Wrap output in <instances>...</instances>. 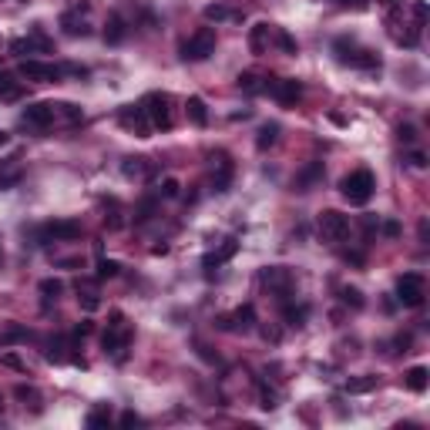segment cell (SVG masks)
Returning <instances> with one entry per match:
<instances>
[{
  "label": "cell",
  "instance_id": "cell-28",
  "mask_svg": "<svg viewBox=\"0 0 430 430\" xmlns=\"http://www.w3.org/2000/svg\"><path fill=\"white\" fill-rule=\"evenodd\" d=\"M185 111H188V122L192 124H199V128L209 124V111H205V101H202V98H188V101H185Z\"/></svg>",
  "mask_w": 430,
  "mask_h": 430
},
{
  "label": "cell",
  "instance_id": "cell-39",
  "mask_svg": "<svg viewBox=\"0 0 430 430\" xmlns=\"http://www.w3.org/2000/svg\"><path fill=\"white\" fill-rule=\"evenodd\" d=\"M105 226H107L111 232H115V229H122V226H124V219H122V205H118V202H111V212L105 215Z\"/></svg>",
  "mask_w": 430,
  "mask_h": 430
},
{
  "label": "cell",
  "instance_id": "cell-13",
  "mask_svg": "<svg viewBox=\"0 0 430 430\" xmlns=\"http://www.w3.org/2000/svg\"><path fill=\"white\" fill-rule=\"evenodd\" d=\"M259 282L266 286V289H273V292H286L292 289V273L286 269V266H266L259 273Z\"/></svg>",
  "mask_w": 430,
  "mask_h": 430
},
{
  "label": "cell",
  "instance_id": "cell-31",
  "mask_svg": "<svg viewBox=\"0 0 430 430\" xmlns=\"http://www.w3.org/2000/svg\"><path fill=\"white\" fill-rule=\"evenodd\" d=\"M276 138H279V124L276 122L262 124V128H259V138H256V148H259V152H269V148L276 145Z\"/></svg>",
  "mask_w": 430,
  "mask_h": 430
},
{
  "label": "cell",
  "instance_id": "cell-25",
  "mask_svg": "<svg viewBox=\"0 0 430 430\" xmlns=\"http://www.w3.org/2000/svg\"><path fill=\"white\" fill-rule=\"evenodd\" d=\"M24 98V81H14L11 74H0V101H20Z\"/></svg>",
  "mask_w": 430,
  "mask_h": 430
},
{
  "label": "cell",
  "instance_id": "cell-29",
  "mask_svg": "<svg viewBox=\"0 0 430 430\" xmlns=\"http://www.w3.org/2000/svg\"><path fill=\"white\" fill-rule=\"evenodd\" d=\"M77 303H81V309H84V313H98V309H101L98 292H94L91 286H81V282H77Z\"/></svg>",
  "mask_w": 430,
  "mask_h": 430
},
{
  "label": "cell",
  "instance_id": "cell-23",
  "mask_svg": "<svg viewBox=\"0 0 430 430\" xmlns=\"http://www.w3.org/2000/svg\"><path fill=\"white\" fill-rule=\"evenodd\" d=\"M403 384H407V390H414V393H424L427 384H430L427 367H410L407 373H403Z\"/></svg>",
  "mask_w": 430,
  "mask_h": 430
},
{
  "label": "cell",
  "instance_id": "cell-43",
  "mask_svg": "<svg viewBox=\"0 0 430 430\" xmlns=\"http://www.w3.org/2000/svg\"><path fill=\"white\" fill-rule=\"evenodd\" d=\"M178 188H182V185L175 182V178H162V188H158V195H162V199H175V195H178Z\"/></svg>",
  "mask_w": 430,
  "mask_h": 430
},
{
  "label": "cell",
  "instance_id": "cell-37",
  "mask_svg": "<svg viewBox=\"0 0 430 430\" xmlns=\"http://www.w3.org/2000/svg\"><path fill=\"white\" fill-rule=\"evenodd\" d=\"M122 273V266L115 259H98V279H115Z\"/></svg>",
  "mask_w": 430,
  "mask_h": 430
},
{
  "label": "cell",
  "instance_id": "cell-11",
  "mask_svg": "<svg viewBox=\"0 0 430 430\" xmlns=\"http://www.w3.org/2000/svg\"><path fill=\"white\" fill-rule=\"evenodd\" d=\"M266 91L276 98L279 105H296L299 101V94H303V84L299 81H292V77H266Z\"/></svg>",
  "mask_w": 430,
  "mask_h": 430
},
{
  "label": "cell",
  "instance_id": "cell-22",
  "mask_svg": "<svg viewBox=\"0 0 430 430\" xmlns=\"http://www.w3.org/2000/svg\"><path fill=\"white\" fill-rule=\"evenodd\" d=\"M269 37H273V24H256L252 34H249V47H252V54H266Z\"/></svg>",
  "mask_w": 430,
  "mask_h": 430
},
{
  "label": "cell",
  "instance_id": "cell-34",
  "mask_svg": "<svg viewBox=\"0 0 430 430\" xmlns=\"http://www.w3.org/2000/svg\"><path fill=\"white\" fill-rule=\"evenodd\" d=\"M54 107H58V118H64L67 124H77L81 118H84V115H81V107L71 105V101H58Z\"/></svg>",
  "mask_w": 430,
  "mask_h": 430
},
{
  "label": "cell",
  "instance_id": "cell-54",
  "mask_svg": "<svg viewBox=\"0 0 430 430\" xmlns=\"http://www.w3.org/2000/svg\"><path fill=\"white\" fill-rule=\"evenodd\" d=\"M410 162H414L417 169H424V165H427V158H424V152H414V155H410Z\"/></svg>",
  "mask_w": 430,
  "mask_h": 430
},
{
  "label": "cell",
  "instance_id": "cell-49",
  "mask_svg": "<svg viewBox=\"0 0 430 430\" xmlns=\"http://www.w3.org/2000/svg\"><path fill=\"white\" fill-rule=\"evenodd\" d=\"M259 333H262V339H266V343H279V339H282V333H279L276 326H262Z\"/></svg>",
  "mask_w": 430,
  "mask_h": 430
},
{
  "label": "cell",
  "instance_id": "cell-46",
  "mask_svg": "<svg viewBox=\"0 0 430 430\" xmlns=\"http://www.w3.org/2000/svg\"><path fill=\"white\" fill-rule=\"evenodd\" d=\"M111 424V414L107 410H94V414H88V427H107Z\"/></svg>",
  "mask_w": 430,
  "mask_h": 430
},
{
  "label": "cell",
  "instance_id": "cell-14",
  "mask_svg": "<svg viewBox=\"0 0 430 430\" xmlns=\"http://www.w3.org/2000/svg\"><path fill=\"white\" fill-rule=\"evenodd\" d=\"M84 14H88V4H74L71 11H64L61 31L67 34V37H84V34H88V20H84Z\"/></svg>",
  "mask_w": 430,
  "mask_h": 430
},
{
  "label": "cell",
  "instance_id": "cell-12",
  "mask_svg": "<svg viewBox=\"0 0 430 430\" xmlns=\"http://www.w3.org/2000/svg\"><path fill=\"white\" fill-rule=\"evenodd\" d=\"M256 326V306L246 303V306H239L232 316H219V330H232V333H249Z\"/></svg>",
  "mask_w": 430,
  "mask_h": 430
},
{
  "label": "cell",
  "instance_id": "cell-5",
  "mask_svg": "<svg viewBox=\"0 0 430 430\" xmlns=\"http://www.w3.org/2000/svg\"><path fill=\"white\" fill-rule=\"evenodd\" d=\"M424 296H427V282H424L420 273H403V276L397 279V299L403 306L417 309L424 303Z\"/></svg>",
  "mask_w": 430,
  "mask_h": 430
},
{
  "label": "cell",
  "instance_id": "cell-16",
  "mask_svg": "<svg viewBox=\"0 0 430 430\" xmlns=\"http://www.w3.org/2000/svg\"><path fill=\"white\" fill-rule=\"evenodd\" d=\"M81 235V222L74 219H54V222H47L44 226V239H61V242H71Z\"/></svg>",
  "mask_w": 430,
  "mask_h": 430
},
{
  "label": "cell",
  "instance_id": "cell-38",
  "mask_svg": "<svg viewBox=\"0 0 430 430\" xmlns=\"http://www.w3.org/2000/svg\"><path fill=\"white\" fill-rule=\"evenodd\" d=\"M14 397L17 400H24V403H31V407H41V393H37V390H34V386H17L14 390Z\"/></svg>",
  "mask_w": 430,
  "mask_h": 430
},
{
  "label": "cell",
  "instance_id": "cell-45",
  "mask_svg": "<svg viewBox=\"0 0 430 430\" xmlns=\"http://www.w3.org/2000/svg\"><path fill=\"white\" fill-rule=\"evenodd\" d=\"M273 37L279 41V47H282L286 54H296V41H292V37H289L286 31H279V27H276V31H273Z\"/></svg>",
  "mask_w": 430,
  "mask_h": 430
},
{
  "label": "cell",
  "instance_id": "cell-9",
  "mask_svg": "<svg viewBox=\"0 0 430 430\" xmlns=\"http://www.w3.org/2000/svg\"><path fill=\"white\" fill-rule=\"evenodd\" d=\"M17 74L34 81V84H54V81H61L64 77V71L58 67V64H44V61H37V58H27V61H20Z\"/></svg>",
  "mask_w": 430,
  "mask_h": 430
},
{
  "label": "cell",
  "instance_id": "cell-17",
  "mask_svg": "<svg viewBox=\"0 0 430 430\" xmlns=\"http://www.w3.org/2000/svg\"><path fill=\"white\" fill-rule=\"evenodd\" d=\"M212 169H215V192H229V182H232V158L226 152H219L212 155Z\"/></svg>",
  "mask_w": 430,
  "mask_h": 430
},
{
  "label": "cell",
  "instance_id": "cell-41",
  "mask_svg": "<svg viewBox=\"0 0 430 430\" xmlns=\"http://www.w3.org/2000/svg\"><path fill=\"white\" fill-rule=\"evenodd\" d=\"M91 333H94V322H88V320L77 322L74 330H71V346H74V343H81L84 337H91Z\"/></svg>",
  "mask_w": 430,
  "mask_h": 430
},
{
  "label": "cell",
  "instance_id": "cell-35",
  "mask_svg": "<svg viewBox=\"0 0 430 430\" xmlns=\"http://www.w3.org/2000/svg\"><path fill=\"white\" fill-rule=\"evenodd\" d=\"M202 14H205V20H215V24H219V20H229L232 11L226 7V4H209V7L202 11Z\"/></svg>",
  "mask_w": 430,
  "mask_h": 430
},
{
  "label": "cell",
  "instance_id": "cell-24",
  "mask_svg": "<svg viewBox=\"0 0 430 430\" xmlns=\"http://www.w3.org/2000/svg\"><path fill=\"white\" fill-rule=\"evenodd\" d=\"M235 84H239V91H246V94H262L266 91V77L256 74V71H242V74L235 77Z\"/></svg>",
  "mask_w": 430,
  "mask_h": 430
},
{
  "label": "cell",
  "instance_id": "cell-26",
  "mask_svg": "<svg viewBox=\"0 0 430 430\" xmlns=\"http://www.w3.org/2000/svg\"><path fill=\"white\" fill-rule=\"evenodd\" d=\"M24 339H31V330H27V326H20V322H11V326L0 333V346L7 350V346H14V343H24Z\"/></svg>",
  "mask_w": 430,
  "mask_h": 430
},
{
  "label": "cell",
  "instance_id": "cell-44",
  "mask_svg": "<svg viewBox=\"0 0 430 430\" xmlns=\"http://www.w3.org/2000/svg\"><path fill=\"white\" fill-rule=\"evenodd\" d=\"M152 212H155V199H145L138 209H135V222H148V219H152Z\"/></svg>",
  "mask_w": 430,
  "mask_h": 430
},
{
  "label": "cell",
  "instance_id": "cell-27",
  "mask_svg": "<svg viewBox=\"0 0 430 430\" xmlns=\"http://www.w3.org/2000/svg\"><path fill=\"white\" fill-rule=\"evenodd\" d=\"M306 316H309V306L306 303H299V306H292V303H286L282 306V320H286V326H306Z\"/></svg>",
  "mask_w": 430,
  "mask_h": 430
},
{
  "label": "cell",
  "instance_id": "cell-33",
  "mask_svg": "<svg viewBox=\"0 0 430 430\" xmlns=\"http://www.w3.org/2000/svg\"><path fill=\"white\" fill-rule=\"evenodd\" d=\"M64 346H67V343H64V337H54V339H51V343H47V350H44V360H47V363H64V360H67Z\"/></svg>",
  "mask_w": 430,
  "mask_h": 430
},
{
  "label": "cell",
  "instance_id": "cell-30",
  "mask_svg": "<svg viewBox=\"0 0 430 430\" xmlns=\"http://www.w3.org/2000/svg\"><path fill=\"white\" fill-rule=\"evenodd\" d=\"M320 178H322V162H313V165H306L303 175L296 178V188H299V192H309V185L320 182Z\"/></svg>",
  "mask_w": 430,
  "mask_h": 430
},
{
  "label": "cell",
  "instance_id": "cell-47",
  "mask_svg": "<svg viewBox=\"0 0 430 430\" xmlns=\"http://www.w3.org/2000/svg\"><path fill=\"white\" fill-rule=\"evenodd\" d=\"M337 7H343V11H367L370 0H333Z\"/></svg>",
  "mask_w": 430,
  "mask_h": 430
},
{
  "label": "cell",
  "instance_id": "cell-8",
  "mask_svg": "<svg viewBox=\"0 0 430 430\" xmlns=\"http://www.w3.org/2000/svg\"><path fill=\"white\" fill-rule=\"evenodd\" d=\"M54 122H58V107H54V101H34V105H27L24 111H20V124H24V128L44 131V128H51Z\"/></svg>",
  "mask_w": 430,
  "mask_h": 430
},
{
  "label": "cell",
  "instance_id": "cell-10",
  "mask_svg": "<svg viewBox=\"0 0 430 430\" xmlns=\"http://www.w3.org/2000/svg\"><path fill=\"white\" fill-rule=\"evenodd\" d=\"M118 122H122L124 131H131V135H138V138H148V135H152V122H148V115H145L141 105H124L122 111H118Z\"/></svg>",
  "mask_w": 430,
  "mask_h": 430
},
{
  "label": "cell",
  "instance_id": "cell-48",
  "mask_svg": "<svg viewBox=\"0 0 430 430\" xmlns=\"http://www.w3.org/2000/svg\"><path fill=\"white\" fill-rule=\"evenodd\" d=\"M397 135H400V141H407V145H410V141L417 138V128H414V124H400Z\"/></svg>",
  "mask_w": 430,
  "mask_h": 430
},
{
  "label": "cell",
  "instance_id": "cell-55",
  "mask_svg": "<svg viewBox=\"0 0 430 430\" xmlns=\"http://www.w3.org/2000/svg\"><path fill=\"white\" fill-rule=\"evenodd\" d=\"M4 141H7V135H4V131H0V145H4Z\"/></svg>",
  "mask_w": 430,
  "mask_h": 430
},
{
  "label": "cell",
  "instance_id": "cell-52",
  "mask_svg": "<svg viewBox=\"0 0 430 430\" xmlns=\"http://www.w3.org/2000/svg\"><path fill=\"white\" fill-rule=\"evenodd\" d=\"M414 17H417V24H427V4H424V0L414 4Z\"/></svg>",
  "mask_w": 430,
  "mask_h": 430
},
{
  "label": "cell",
  "instance_id": "cell-19",
  "mask_svg": "<svg viewBox=\"0 0 430 430\" xmlns=\"http://www.w3.org/2000/svg\"><path fill=\"white\" fill-rule=\"evenodd\" d=\"M20 178H24V162H20V155L0 162V188H14Z\"/></svg>",
  "mask_w": 430,
  "mask_h": 430
},
{
  "label": "cell",
  "instance_id": "cell-3",
  "mask_svg": "<svg viewBox=\"0 0 430 430\" xmlns=\"http://www.w3.org/2000/svg\"><path fill=\"white\" fill-rule=\"evenodd\" d=\"M171 105L175 101H171L169 91H152V94H145V101H141L152 128H158V131H169L171 124H175V107Z\"/></svg>",
  "mask_w": 430,
  "mask_h": 430
},
{
  "label": "cell",
  "instance_id": "cell-40",
  "mask_svg": "<svg viewBox=\"0 0 430 430\" xmlns=\"http://www.w3.org/2000/svg\"><path fill=\"white\" fill-rule=\"evenodd\" d=\"M259 407H262V410H276V407H279V403H276V393H273V390H269L266 384H259Z\"/></svg>",
  "mask_w": 430,
  "mask_h": 430
},
{
  "label": "cell",
  "instance_id": "cell-1",
  "mask_svg": "<svg viewBox=\"0 0 430 430\" xmlns=\"http://www.w3.org/2000/svg\"><path fill=\"white\" fill-rule=\"evenodd\" d=\"M128 346H131V322L124 320V313L115 309V313L107 316V330H105V337H101V350L122 363L124 356H128Z\"/></svg>",
  "mask_w": 430,
  "mask_h": 430
},
{
  "label": "cell",
  "instance_id": "cell-7",
  "mask_svg": "<svg viewBox=\"0 0 430 430\" xmlns=\"http://www.w3.org/2000/svg\"><path fill=\"white\" fill-rule=\"evenodd\" d=\"M316 226H320V235L326 239V242H343V239L350 235V219H346L343 212H337V209L320 212Z\"/></svg>",
  "mask_w": 430,
  "mask_h": 430
},
{
  "label": "cell",
  "instance_id": "cell-21",
  "mask_svg": "<svg viewBox=\"0 0 430 430\" xmlns=\"http://www.w3.org/2000/svg\"><path fill=\"white\" fill-rule=\"evenodd\" d=\"M124 34H128V27H124V17L122 14H107V20H105V41H107V44H122Z\"/></svg>",
  "mask_w": 430,
  "mask_h": 430
},
{
  "label": "cell",
  "instance_id": "cell-15",
  "mask_svg": "<svg viewBox=\"0 0 430 430\" xmlns=\"http://www.w3.org/2000/svg\"><path fill=\"white\" fill-rule=\"evenodd\" d=\"M47 51H51V41H47L44 34H31V37H17V41H11V54H17V58L47 54Z\"/></svg>",
  "mask_w": 430,
  "mask_h": 430
},
{
  "label": "cell",
  "instance_id": "cell-18",
  "mask_svg": "<svg viewBox=\"0 0 430 430\" xmlns=\"http://www.w3.org/2000/svg\"><path fill=\"white\" fill-rule=\"evenodd\" d=\"M235 252H239V239H226V242L215 249V252H209V256L202 259V266H205V269L212 273V269H219L222 262H229L232 256H235Z\"/></svg>",
  "mask_w": 430,
  "mask_h": 430
},
{
  "label": "cell",
  "instance_id": "cell-51",
  "mask_svg": "<svg viewBox=\"0 0 430 430\" xmlns=\"http://www.w3.org/2000/svg\"><path fill=\"white\" fill-rule=\"evenodd\" d=\"M138 424H141V417L135 410H124L122 414V427H138Z\"/></svg>",
  "mask_w": 430,
  "mask_h": 430
},
{
  "label": "cell",
  "instance_id": "cell-50",
  "mask_svg": "<svg viewBox=\"0 0 430 430\" xmlns=\"http://www.w3.org/2000/svg\"><path fill=\"white\" fill-rule=\"evenodd\" d=\"M4 367H11V370H27L24 367V360L17 353H4Z\"/></svg>",
  "mask_w": 430,
  "mask_h": 430
},
{
  "label": "cell",
  "instance_id": "cell-32",
  "mask_svg": "<svg viewBox=\"0 0 430 430\" xmlns=\"http://www.w3.org/2000/svg\"><path fill=\"white\" fill-rule=\"evenodd\" d=\"M41 296H44V306H51V303H58V296L64 292V282L61 279H41Z\"/></svg>",
  "mask_w": 430,
  "mask_h": 430
},
{
  "label": "cell",
  "instance_id": "cell-42",
  "mask_svg": "<svg viewBox=\"0 0 430 430\" xmlns=\"http://www.w3.org/2000/svg\"><path fill=\"white\" fill-rule=\"evenodd\" d=\"M343 303L353 309H363V292L353 289V286H346V289H343Z\"/></svg>",
  "mask_w": 430,
  "mask_h": 430
},
{
  "label": "cell",
  "instance_id": "cell-20",
  "mask_svg": "<svg viewBox=\"0 0 430 430\" xmlns=\"http://www.w3.org/2000/svg\"><path fill=\"white\" fill-rule=\"evenodd\" d=\"M152 162L148 158H124L122 162V175L124 178H131V182H145L148 175H152Z\"/></svg>",
  "mask_w": 430,
  "mask_h": 430
},
{
  "label": "cell",
  "instance_id": "cell-4",
  "mask_svg": "<svg viewBox=\"0 0 430 430\" xmlns=\"http://www.w3.org/2000/svg\"><path fill=\"white\" fill-rule=\"evenodd\" d=\"M333 54H337L339 64H350V67H380V58L367 51V47H356L353 41H346V37H339L337 44H333Z\"/></svg>",
  "mask_w": 430,
  "mask_h": 430
},
{
  "label": "cell",
  "instance_id": "cell-2",
  "mask_svg": "<svg viewBox=\"0 0 430 430\" xmlns=\"http://www.w3.org/2000/svg\"><path fill=\"white\" fill-rule=\"evenodd\" d=\"M339 192H343V199L350 202V205H367V202L373 199V192H377L373 171H367V169L350 171V175L339 182Z\"/></svg>",
  "mask_w": 430,
  "mask_h": 430
},
{
  "label": "cell",
  "instance_id": "cell-6",
  "mask_svg": "<svg viewBox=\"0 0 430 430\" xmlns=\"http://www.w3.org/2000/svg\"><path fill=\"white\" fill-rule=\"evenodd\" d=\"M212 54H215V31H212V27H202V31H195L182 44V58H185V61H205V58H212Z\"/></svg>",
  "mask_w": 430,
  "mask_h": 430
},
{
  "label": "cell",
  "instance_id": "cell-53",
  "mask_svg": "<svg viewBox=\"0 0 430 430\" xmlns=\"http://www.w3.org/2000/svg\"><path fill=\"white\" fill-rule=\"evenodd\" d=\"M384 235L397 239V235H400V226H397V222H384Z\"/></svg>",
  "mask_w": 430,
  "mask_h": 430
},
{
  "label": "cell",
  "instance_id": "cell-36",
  "mask_svg": "<svg viewBox=\"0 0 430 430\" xmlns=\"http://www.w3.org/2000/svg\"><path fill=\"white\" fill-rule=\"evenodd\" d=\"M377 386V377H360V380H346V393H367Z\"/></svg>",
  "mask_w": 430,
  "mask_h": 430
},
{
  "label": "cell",
  "instance_id": "cell-56",
  "mask_svg": "<svg viewBox=\"0 0 430 430\" xmlns=\"http://www.w3.org/2000/svg\"><path fill=\"white\" fill-rule=\"evenodd\" d=\"M0 407H4V397H0Z\"/></svg>",
  "mask_w": 430,
  "mask_h": 430
}]
</instances>
